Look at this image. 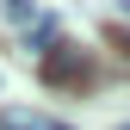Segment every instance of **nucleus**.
Returning a JSON list of instances; mask_svg holds the SVG:
<instances>
[{
  "label": "nucleus",
  "mask_w": 130,
  "mask_h": 130,
  "mask_svg": "<svg viewBox=\"0 0 130 130\" xmlns=\"http://www.w3.org/2000/svg\"><path fill=\"white\" fill-rule=\"evenodd\" d=\"M50 87H74V93H87L93 87V56L87 50H74V43H56L50 56H43V68H37Z\"/></svg>",
  "instance_id": "1"
},
{
  "label": "nucleus",
  "mask_w": 130,
  "mask_h": 130,
  "mask_svg": "<svg viewBox=\"0 0 130 130\" xmlns=\"http://www.w3.org/2000/svg\"><path fill=\"white\" fill-rule=\"evenodd\" d=\"M0 130H74V124H56L43 111H0Z\"/></svg>",
  "instance_id": "2"
},
{
  "label": "nucleus",
  "mask_w": 130,
  "mask_h": 130,
  "mask_svg": "<svg viewBox=\"0 0 130 130\" xmlns=\"http://www.w3.org/2000/svg\"><path fill=\"white\" fill-rule=\"evenodd\" d=\"M124 130H130V124H124Z\"/></svg>",
  "instance_id": "3"
}]
</instances>
